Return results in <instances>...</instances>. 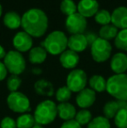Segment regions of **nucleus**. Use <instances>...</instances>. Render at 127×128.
<instances>
[{
	"mask_svg": "<svg viewBox=\"0 0 127 128\" xmlns=\"http://www.w3.org/2000/svg\"><path fill=\"white\" fill-rule=\"evenodd\" d=\"M0 127L1 128H17V123L16 120H13L10 117H4L1 120L0 123Z\"/></svg>",
	"mask_w": 127,
	"mask_h": 128,
	"instance_id": "33",
	"label": "nucleus"
},
{
	"mask_svg": "<svg viewBox=\"0 0 127 128\" xmlns=\"http://www.w3.org/2000/svg\"><path fill=\"white\" fill-rule=\"evenodd\" d=\"M21 26L31 36L40 37L47 30L48 17L42 9L31 8L23 14Z\"/></svg>",
	"mask_w": 127,
	"mask_h": 128,
	"instance_id": "1",
	"label": "nucleus"
},
{
	"mask_svg": "<svg viewBox=\"0 0 127 128\" xmlns=\"http://www.w3.org/2000/svg\"><path fill=\"white\" fill-rule=\"evenodd\" d=\"M95 20L98 23L101 24L102 26L110 24L111 20H112V13L105 9L98 10L95 14Z\"/></svg>",
	"mask_w": 127,
	"mask_h": 128,
	"instance_id": "31",
	"label": "nucleus"
},
{
	"mask_svg": "<svg viewBox=\"0 0 127 128\" xmlns=\"http://www.w3.org/2000/svg\"><path fill=\"white\" fill-rule=\"evenodd\" d=\"M60 128H82V126L75 120H71L64 121L61 125Z\"/></svg>",
	"mask_w": 127,
	"mask_h": 128,
	"instance_id": "35",
	"label": "nucleus"
},
{
	"mask_svg": "<svg viewBox=\"0 0 127 128\" xmlns=\"http://www.w3.org/2000/svg\"><path fill=\"white\" fill-rule=\"evenodd\" d=\"M68 38L62 30H53L41 43L42 46L52 55L61 54L67 47Z\"/></svg>",
	"mask_w": 127,
	"mask_h": 128,
	"instance_id": "4",
	"label": "nucleus"
},
{
	"mask_svg": "<svg viewBox=\"0 0 127 128\" xmlns=\"http://www.w3.org/2000/svg\"><path fill=\"white\" fill-rule=\"evenodd\" d=\"M5 55H6V52H5L4 48L0 44V59L1 58H4Z\"/></svg>",
	"mask_w": 127,
	"mask_h": 128,
	"instance_id": "38",
	"label": "nucleus"
},
{
	"mask_svg": "<svg viewBox=\"0 0 127 128\" xmlns=\"http://www.w3.org/2000/svg\"><path fill=\"white\" fill-rule=\"evenodd\" d=\"M119 108L118 106V103L115 100H111L108 101L103 107V113L104 116L106 118H113L116 116L117 112H119Z\"/></svg>",
	"mask_w": 127,
	"mask_h": 128,
	"instance_id": "24",
	"label": "nucleus"
},
{
	"mask_svg": "<svg viewBox=\"0 0 127 128\" xmlns=\"http://www.w3.org/2000/svg\"><path fill=\"white\" fill-rule=\"evenodd\" d=\"M59 61L63 67L66 69H73L78 66L79 62V56L78 52L70 49L65 50L60 54Z\"/></svg>",
	"mask_w": 127,
	"mask_h": 128,
	"instance_id": "15",
	"label": "nucleus"
},
{
	"mask_svg": "<svg viewBox=\"0 0 127 128\" xmlns=\"http://www.w3.org/2000/svg\"><path fill=\"white\" fill-rule=\"evenodd\" d=\"M88 82L87 75L82 69H73L69 72L66 78V86L71 92H79L85 89Z\"/></svg>",
	"mask_w": 127,
	"mask_h": 128,
	"instance_id": "8",
	"label": "nucleus"
},
{
	"mask_svg": "<svg viewBox=\"0 0 127 128\" xmlns=\"http://www.w3.org/2000/svg\"><path fill=\"white\" fill-rule=\"evenodd\" d=\"M118 106L119 110L120 109H126L127 110V101L126 100H117Z\"/></svg>",
	"mask_w": 127,
	"mask_h": 128,
	"instance_id": "37",
	"label": "nucleus"
},
{
	"mask_svg": "<svg viewBox=\"0 0 127 128\" xmlns=\"http://www.w3.org/2000/svg\"><path fill=\"white\" fill-rule=\"evenodd\" d=\"M13 46L18 52H27L32 48V37L24 30H21L15 34L13 37Z\"/></svg>",
	"mask_w": 127,
	"mask_h": 128,
	"instance_id": "10",
	"label": "nucleus"
},
{
	"mask_svg": "<svg viewBox=\"0 0 127 128\" xmlns=\"http://www.w3.org/2000/svg\"><path fill=\"white\" fill-rule=\"evenodd\" d=\"M115 46L119 49L127 51V28L121 29L115 37Z\"/></svg>",
	"mask_w": 127,
	"mask_h": 128,
	"instance_id": "26",
	"label": "nucleus"
},
{
	"mask_svg": "<svg viewBox=\"0 0 127 128\" xmlns=\"http://www.w3.org/2000/svg\"><path fill=\"white\" fill-rule=\"evenodd\" d=\"M118 32H119V28L116 27L112 24H104L99 29V36L102 38H105L106 40L112 39L117 36Z\"/></svg>",
	"mask_w": 127,
	"mask_h": 128,
	"instance_id": "22",
	"label": "nucleus"
},
{
	"mask_svg": "<svg viewBox=\"0 0 127 128\" xmlns=\"http://www.w3.org/2000/svg\"><path fill=\"white\" fill-rule=\"evenodd\" d=\"M87 128H111L110 120L105 116H98L91 120Z\"/></svg>",
	"mask_w": 127,
	"mask_h": 128,
	"instance_id": "27",
	"label": "nucleus"
},
{
	"mask_svg": "<svg viewBox=\"0 0 127 128\" xmlns=\"http://www.w3.org/2000/svg\"><path fill=\"white\" fill-rule=\"evenodd\" d=\"M56 98L58 102L64 103L68 102L69 100L71 97V91L67 87V86H61L57 90L56 93H55Z\"/></svg>",
	"mask_w": 127,
	"mask_h": 128,
	"instance_id": "32",
	"label": "nucleus"
},
{
	"mask_svg": "<svg viewBox=\"0 0 127 128\" xmlns=\"http://www.w3.org/2000/svg\"><path fill=\"white\" fill-rule=\"evenodd\" d=\"M106 91L118 100L127 101V74H114L106 80Z\"/></svg>",
	"mask_w": 127,
	"mask_h": 128,
	"instance_id": "3",
	"label": "nucleus"
},
{
	"mask_svg": "<svg viewBox=\"0 0 127 128\" xmlns=\"http://www.w3.org/2000/svg\"><path fill=\"white\" fill-rule=\"evenodd\" d=\"M17 128H32L36 125L34 116L30 113L21 114L16 120Z\"/></svg>",
	"mask_w": 127,
	"mask_h": 128,
	"instance_id": "23",
	"label": "nucleus"
},
{
	"mask_svg": "<svg viewBox=\"0 0 127 128\" xmlns=\"http://www.w3.org/2000/svg\"><path fill=\"white\" fill-rule=\"evenodd\" d=\"M22 18L19 15L18 12L15 10H10L6 12L3 17V23L8 28L17 29L21 26Z\"/></svg>",
	"mask_w": 127,
	"mask_h": 128,
	"instance_id": "20",
	"label": "nucleus"
},
{
	"mask_svg": "<svg viewBox=\"0 0 127 128\" xmlns=\"http://www.w3.org/2000/svg\"><path fill=\"white\" fill-rule=\"evenodd\" d=\"M47 51L43 46L32 47L29 52V60L32 64H41L46 59Z\"/></svg>",
	"mask_w": 127,
	"mask_h": 128,
	"instance_id": "19",
	"label": "nucleus"
},
{
	"mask_svg": "<svg viewBox=\"0 0 127 128\" xmlns=\"http://www.w3.org/2000/svg\"><path fill=\"white\" fill-rule=\"evenodd\" d=\"M32 71H33V72H35V73H40L41 72V70H39V69H33L32 70Z\"/></svg>",
	"mask_w": 127,
	"mask_h": 128,
	"instance_id": "39",
	"label": "nucleus"
},
{
	"mask_svg": "<svg viewBox=\"0 0 127 128\" xmlns=\"http://www.w3.org/2000/svg\"><path fill=\"white\" fill-rule=\"evenodd\" d=\"M85 38H86L88 46H92V44L94 43V41H95L96 39L98 38V34H97L95 32H93V30H89V32H86L85 33Z\"/></svg>",
	"mask_w": 127,
	"mask_h": 128,
	"instance_id": "34",
	"label": "nucleus"
},
{
	"mask_svg": "<svg viewBox=\"0 0 127 128\" xmlns=\"http://www.w3.org/2000/svg\"><path fill=\"white\" fill-rule=\"evenodd\" d=\"M21 84H22V79H21V78L19 77L18 75L11 74L7 78V81H6L7 89H8L10 92H17L18 88L20 87Z\"/></svg>",
	"mask_w": 127,
	"mask_h": 128,
	"instance_id": "29",
	"label": "nucleus"
},
{
	"mask_svg": "<svg viewBox=\"0 0 127 128\" xmlns=\"http://www.w3.org/2000/svg\"><path fill=\"white\" fill-rule=\"evenodd\" d=\"M111 68L115 74L125 73L127 71V55L124 52H117L111 59Z\"/></svg>",
	"mask_w": 127,
	"mask_h": 128,
	"instance_id": "13",
	"label": "nucleus"
},
{
	"mask_svg": "<svg viewBox=\"0 0 127 128\" xmlns=\"http://www.w3.org/2000/svg\"><path fill=\"white\" fill-rule=\"evenodd\" d=\"M8 107L14 112L26 113L31 111V102L25 94L20 92H10L6 98Z\"/></svg>",
	"mask_w": 127,
	"mask_h": 128,
	"instance_id": "6",
	"label": "nucleus"
},
{
	"mask_svg": "<svg viewBox=\"0 0 127 128\" xmlns=\"http://www.w3.org/2000/svg\"><path fill=\"white\" fill-rule=\"evenodd\" d=\"M34 118L36 124L46 126L52 123L58 116V107L52 100H44L39 103L34 112Z\"/></svg>",
	"mask_w": 127,
	"mask_h": 128,
	"instance_id": "2",
	"label": "nucleus"
},
{
	"mask_svg": "<svg viewBox=\"0 0 127 128\" xmlns=\"http://www.w3.org/2000/svg\"><path fill=\"white\" fill-rule=\"evenodd\" d=\"M3 64L7 71L13 75H19L25 70L26 62L24 56L18 51H9L6 52Z\"/></svg>",
	"mask_w": 127,
	"mask_h": 128,
	"instance_id": "5",
	"label": "nucleus"
},
{
	"mask_svg": "<svg viewBox=\"0 0 127 128\" xmlns=\"http://www.w3.org/2000/svg\"><path fill=\"white\" fill-rule=\"evenodd\" d=\"M65 27L71 33H83L87 27L86 18L84 17L79 12H75L67 16L65 20Z\"/></svg>",
	"mask_w": 127,
	"mask_h": 128,
	"instance_id": "9",
	"label": "nucleus"
},
{
	"mask_svg": "<svg viewBox=\"0 0 127 128\" xmlns=\"http://www.w3.org/2000/svg\"><path fill=\"white\" fill-rule=\"evenodd\" d=\"M34 90L38 95L51 97L54 95V86L50 81L44 78L38 79L34 84Z\"/></svg>",
	"mask_w": 127,
	"mask_h": 128,
	"instance_id": "18",
	"label": "nucleus"
},
{
	"mask_svg": "<svg viewBox=\"0 0 127 128\" xmlns=\"http://www.w3.org/2000/svg\"><path fill=\"white\" fill-rule=\"evenodd\" d=\"M32 128H44V127H43V126H40V125H37V124H36V125L34 126Z\"/></svg>",
	"mask_w": 127,
	"mask_h": 128,
	"instance_id": "40",
	"label": "nucleus"
},
{
	"mask_svg": "<svg viewBox=\"0 0 127 128\" xmlns=\"http://www.w3.org/2000/svg\"><path fill=\"white\" fill-rule=\"evenodd\" d=\"M60 9L64 14L69 16L77 12L78 5L73 0H62L61 4H60Z\"/></svg>",
	"mask_w": 127,
	"mask_h": 128,
	"instance_id": "28",
	"label": "nucleus"
},
{
	"mask_svg": "<svg viewBox=\"0 0 127 128\" xmlns=\"http://www.w3.org/2000/svg\"><path fill=\"white\" fill-rule=\"evenodd\" d=\"M111 22L118 28H127V7L119 6L112 12Z\"/></svg>",
	"mask_w": 127,
	"mask_h": 128,
	"instance_id": "14",
	"label": "nucleus"
},
{
	"mask_svg": "<svg viewBox=\"0 0 127 128\" xmlns=\"http://www.w3.org/2000/svg\"><path fill=\"white\" fill-rule=\"evenodd\" d=\"M2 12H3V7H2V4H0V16L2 14Z\"/></svg>",
	"mask_w": 127,
	"mask_h": 128,
	"instance_id": "41",
	"label": "nucleus"
},
{
	"mask_svg": "<svg viewBox=\"0 0 127 128\" xmlns=\"http://www.w3.org/2000/svg\"><path fill=\"white\" fill-rule=\"evenodd\" d=\"M7 72H8V71H7V69H6V67H5L4 64H3V63H2L1 61H0V81L3 80V79L6 78Z\"/></svg>",
	"mask_w": 127,
	"mask_h": 128,
	"instance_id": "36",
	"label": "nucleus"
},
{
	"mask_svg": "<svg viewBox=\"0 0 127 128\" xmlns=\"http://www.w3.org/2000/svg\"><path fill=\"white\" fill-rule=\"evenodd\" d=\"M114 123L118 128H127V110L120 109L114 117Z\"/></svg>",
	"mask_w": 127,
	"mask_h": 128,
	"instance_id": "30",
	"label": "nucleus"
},
{
	"mask_svg": "<svg viewBox=\"0 0 127 128\" xmlns=\"http://www.w3.org/2000/svg\"><path fill=\"white\" fill-rule=\"evenodd\" d=\"M74 120H76L81 126L85 125H88L91 122V120H92V114L89 110L82 109L76 113V116H75Z\"/></svg>",
	"mask_w": 127,
	"mask_h": 128,
	"instance_id": "25",
	"label": "nucleus"
},
{
	"mask_svg": "<svg viewBox=\"0 0 127 128\" xmlns=\"http://www.w3.org/2000/svg\"><path fill=\"white\" fill-rule=\"evenodd\" d=\"M98 2L97 0H80L78 4V10L84 17H92L98 10Z\"/></svg>",
	"mask_w": 127,
	"mask_h": 128,
	"instance_id": "16",
	"label": "nucleus"
},
{
	"mask_svg": "<svg viewBox=\"0 0 127 128\" xmlns=\"http://www.w3.org/2000/svg\"><path fill=\"white\" fill-rule=\"evenodd\" d=\"M57 107H58V115L64 121H68V120L75 118L77 111L73 104L68 102H64L60 103L57 106Z\"/></svg>",
	"mask_w": 127,
	"mask_h": 128,
	"instance_id": "17",
	"label": "nucleus"
},
{
	"mask_svg": "<svg viewBox=\"0 0 127 128\" xmlns=\"http://www.w3.org/2000/svg\"><path fill=\"white\" fill-rule=\"evenodd\" d=\"M89 86L95 92H103L106 90V80L102 75H93L89 78Z\"/></svg>",
	"mask_w": 127,
	"mask_h": 128,
	"instance_id": "21",
	"label": "nucleus"
},
{
	"mask_svg": "<svg viewBox=\"0 0 127 128\" xmlns=\"http://www.w3.org/2000/svg\"><path fill=\"white\" fill-rule=\"evenodd\" d=\"M112 44L109 40L102 38L100 37H98L91 46V53L92 58L98 63L105 62V60H107L112 54Z\"/></svg>",
	"mask_w": 127,
	"mask_h": 128,
	"instance_id": "7",
	"label": "nucleus"
},
{
	"mask_svg": "<svg viewBox=\"0 0 127 128\" xmlns=\"http://www.w3.org/2000/svg\"><path fill=\"white\" fill-rule=\"evenodd\" d=\"M96 101V92L91 88L83 89L78 92L76 97V103L82 109L90 108Z\"/></svg>",
	"mask_w": 127,
	"mask_h": 128,
	"instance_id": "11",
	"label": "nucleus"
},
{
	"mask_svg": "<svg viewBox=\"0 0 127 128\" xmlns=\"http://www.w3.org/2000/svg\"><path fill=\"white\" fill-rule=\"evenodd\" d=\"M67 46L71 51H74L76 52H83L88 46V43H87L86 38H85V34L84 33L71 34L68 38Z\"/></svg>",
	"mask_w": 127,
	"mask_h": 128,
	"instance_id": "12",
	"label": "nucleus"
}]
</instances>
